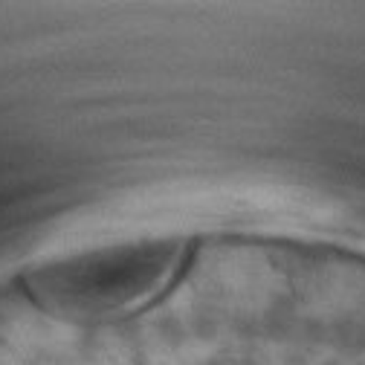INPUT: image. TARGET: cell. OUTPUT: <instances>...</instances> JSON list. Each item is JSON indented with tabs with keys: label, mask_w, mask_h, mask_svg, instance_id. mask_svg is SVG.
I'll return each mask as SVG.
<instances>
[{
	"label": "cell",
	"mask_w": 365,
	"mask_h": 365,
	"mask_svg": "<svg viewBox=\"0 0 365 365\" xmlns=\"http://www.w3.org/2000/svg\"><path fill=\"white\" fill-rule=\"evenodd\" d=\"M177 258L180 247L171 241L108 247L43 267L32 276V293L56 313H122L157 293L174 272Z\"/></svg>",
	"instance_id": "1"
}]
</instances>
